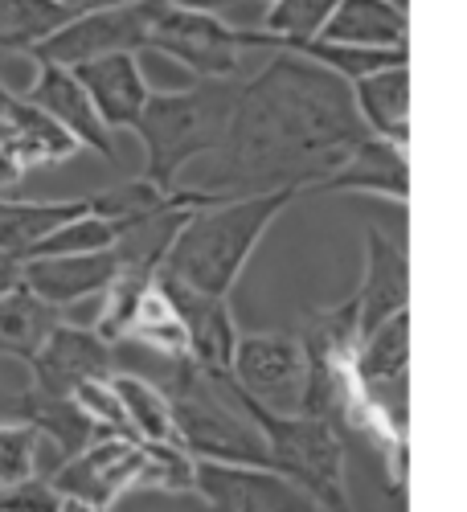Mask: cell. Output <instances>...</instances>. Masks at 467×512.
Instances as JSON below:
<instances>
[{
    "label": "cell",
    "mask_w": 467,
    "mask_h": 512,
    "mask_svg": "<svg viewBox=\"0 0 467 512\" xmlns=\"http://www.w3.org/2000/svg\"><path fill=\"white\" fill-rule=\"evenodd\" d=\"M369 136L353 91L332 70L275 50L271 62L238 82L226 140L214 152V193L316 189Z\"/></svg>",
    "instance_id": "1"
},
{
    "label": "cell",
    "mask_w": 467,
    "mask_h": 512,
    "mask_svg": "<svg viewBox=\"0 0 467 512\" xmlns=\"http://www.w3.org/2000/svg\"><path fill=\"white\" fill-rule=\"evenodd\" d=\"M291 201H295V189H271V193L226 197V201L193 209L173 234V242H168L160 271L197 291L230 295L254 246L263 242L267 226Z\"/></svg>",
    "instance_id": "2"
},
{
    "label": "cell",
    "mask_w": 467,
    "mask_h": 512,
    "mask_svg": "<svg viewBox=\"0 0 467 512\" xmlns=\"http://www.w3.org/2000/svg\"><path fill=\"white\" fill-rule=\"evenodd\" d=\"M164 398L173 410L177 443L193 459H218V463H246L271 472V447L263 431L246 414L230 369L209 373L189 357L173 361V377L164 381Z\"/></svg>",
    "instance_id": "3"
},
{
    "label": "cell",
    "mask_w": 467,
    "mask_h": 512,
    "mask_svg": "<svg viewBox=\"0 0 467 512\" xmlns=\"http://www.w3.org/2000/svg\"><path fill=\"white\" fill-rule=\"evenodd\" d=\"M234 99H238V78H197V87L173 95L152 91L132 123L144 144V181L156 185L160 193H173L177 173L189 160L218 152L230 127Z\"/></svg>",
    "instance_id": "4"
},
{
    "label": "cell",
    "mask_w": 467,
    "mask_h": 512,
    "mask_svg": "<svg viewBox=\"0 0 467 512\" xmlns=\"http://www.w3.org/2000/svg\"><path fill=\"white\" fill-rule=\"evenodd\" d=\"M238 398L271 447V472L291 480L316 508L353 512L349 484H345V443H341V431H336L332 422H324L316 414H295V418L267 414L242 390H238Z\"/></svg>",
    "instance_id": "5"
},
{
    "label": "cell",
    "mask_w": 467,
    "mask_h": 512,
    "mask_svg": "<svg viewBox=\"0 0 467 512\" xmlns=\"http://www.w3.org/2000/svg\"><path fill=\"white\" fill-rule=\"evenodd\" d=\"M234 386L267 414H308V381L312 365L295 332H250L238 336L230 357Z\"/></svg>",
    "instance_id": "6"
},
{
    "label": "cell",
    "mask_w": 467,
    "mask_h": 512,
    "mask_svg": "<svg viewBox=\"0 0 467 512\" xmlns=\"http://www.w3.org/2000/svg\"><path fill=\"white\" fill-rule=\"evenodd\" d=\"M148 50L189 66L197 78H234L246 50H271L263 29H234L214 13H189L164 5L148 29Z\"/></svg>",
    "instance_id": "7"
},
{
    "label": "cell",
    "mask_w": 467,
    "mask_h": 512,
    "mask_svg": "<svg viewBox=\"0 0 467 512\" xmlns=\"http://www.w3.org/2000/svg\"><path fill=\"white\" fill-rule=\"evenodd\" d=\"M160 9H164V0H123V5H111V9L70 17L58 33H50L41 46H33L29 58L74 70L82 62H95L107 54H140L148 50V29L160 17Z\"/></svg>",
    "instance_id": "8"
},
{
    "label": "cell",
    "mask_w": 467,
    "mask_h": 512,
    "mask_svg": "<svg viewBox=\"0 0 467 512\" xmlns=\"http://www.w3.org/2000/svg\"><path fill=\"white\" fill-rule=\"evenodd\" d=\"M193 492L209 500V512H316V504L267 467L193 459Z\"/></svg>",
    "instance_id": "9"
},
{
    "label": "cell",
    "mask_w": 467,
    "mask_h": 512,
    "mask_svg": "<svg viewBox=\"0 0 467 512\" xmlns=\"http://www.w3.org/2000/svg\"><path fill=\"white\" fill-rule=\"evenodd\" d=\"M144 459H148V447L140 439L103 435V439H91L78 455H70L54 472L50 488L58 496H70V500L111 508L123 488H132L140 480Z\"/></svg>",
    "instance_id": "10"
},
{
    "label": "cell",
    "mask_w": 467,
    "mask_h": 512,
    "mask_svg": "<svg viewBox=\"0 0 467 512\" xmlns=\"http://www.w3.org/2000/svg\"><path fill=\"white\" fill-rule=\"evenodd\" d=\"M156 287L164 291V300L173 304V312L185 328L189 361L209 369V373L230 369V357H234V345H238V324L230 316V295L197 291V287L164 275V271H156Z\"/></svg>",
    "instance_id": "11"
},
{
    "label": "cell",
    "mask_w": 467,
    "mask_h": 512,
    "mask_svg": "<svg viewBox=\"0 0 467 512\" xmlns=\"http://www.w3.org/2000/svg\"><path fill=\"white\" fill-rule=\"evenodd\" d=\"M115 345L78 324H54V332L41 340V349L29 357L33 390L41 394H70L87 377H111Z\"/></svg>",
    "instance_id": "12"
},
{
    "label": "cell",
    "mask_w": 467,
    "mask_h": 512,
    "mask_svg": "<svg viewBox=\"0 0 467 512\" xmlns=\"http://www.w3.org/2000/svg\"><path fill=\"white\" fill-rule=\"evenodd\" d=\"M25 103H33L37 111H46L66 136H74L78 148H87L103 160H115V140L103 127V119L95 115L82 82L66 70V66H46L37 62V78L29 82V91L21 95Z\"/></svg>",
    "instance_id": "13"
},
{
    "label": "cell",
    "mask_w": 467,
    "mask_h": 512,
    "mask_svg": "<svg viewBox=\"0 0 467 512\" xmlns=\"http://www.w3.org/2000/svg\"><path fill=\"white\" fill-rule=\"evenodd\" d=\"M353 300H357V336H369L381 320L410 308L406 250L398 242H390L381 230H369V238H365V279Z\"/></svg>",
    "instance_id": "14"
},
{
    "label": "cell",
    "mask_w": 467,
    "mask_h": 512,
    "mask_svg": "<svg viewBox=\"0 0 467 512\" xmlns=\"http://www.w3.org/2000/svg\"><path fill=\"white\" fill-rule=\"evenodd\" d=\"M119 271V254L99 250V254H62V259H21V283L46 300L50 308H66L74 300L99 295Z\"/></svg>",
    "instance_id": "15"
},
{
    "label": "cell",
    "mask_w": 467,
    "mask_h": 512,
    "mask_svg": "<svg viewBox=\"0 0 467 512\" xmlns=\"http://www.w3.org/2000/svg\"><path fill=\"white\" fill-rule=\"evenodd\" d=\"M82 91H87L95 115L103 119L107 132H115V127H132L136 115L144 111L148 103V82L140 74V62L136 54H107V58H95V62H82L70 70Z\"/></svg>",
    "instance_id": "16"
},
{
    "label": "cell",
    "mask_w": 467,
    "mask_h": 512,
    "mask_svg": "<svg viewBox=\"0 0 467 512\" xmlns=\"http://www.w3.org/2000/svg\"><path fill=\"white\" fill-rule=\"evenodd\" d=\"M345 189H365V193H381L390 201L410 197V164H406V148L381 140V136H365L353 156L336 168L328 181H320L312 193H345Z\"/></svg>",
    "instance_id": "17"
},
{
    "label": "cell",
    "mask_w": 467,
    "mask_h": 512,
    "mask_svg": "<svg viewBox=\"0 0 467 512\" xmlns=\"http://www.w3.org/2000/svg\"><path fill=\"white\" fill-rule=\"evenodd\" d=\"M406 9L394 0H341L324 21L316 41L336 46H365V50H406Z\"/></svg>",
    "instance_id": "18"
},
{
    "label": "cell",
    "mask_w": 467,
    "mask_h": 512,
    "mask_svg": "<svg viewBox=\"0 0 467 512\" xmlns=\"http://www.w3.org/2000/svg\"><path fill=\"white\" fill-rule=\"evenodd\" d=\"M353 107L361 123L369 127V136H381L398 148L410 140V66H386L377 74H365L349 82Z\"/></svg>",
    "instance_id": "19"
},
{
    "label": "cell",
    "mask_w": 467,
    "mask_h": 512,
    "mask_svg": "<svg viewBox=\"0 0 467 512\" xmlns=\"http://www.w3.org/2000/svg\"><path fill=\"white\" fill-rule=\"evenodd\" d=\"M91 213V193L87 197H70V201H17V197H0V250L13 254L21 263L25 254L46 238L54 226L82 218Z\"/></svg>",
    "instance_id": "20"
},
{
    "label": "cell",
    "mask_w": 467,
    "mask_h": 512,
    "mask_svg": "<svg viewBox=\"0 0 467 512\" xmlns=\"http://www.w3.org/2000/svg\"><path fill=\"white\" fill-rule=\"evenodd\" d=\"M0 140H9L29 168H41V164H62L70 156H78L82 148L74 144V136H66L62 127L46 115V111H37L33 103H25L21 95H9V107H5V136Z\"/></svg>",
    "instance_id": "21"
},
{
    "label": "cell",
    "mask_w": 467,
    "mask_h": 512,
    "mask_svg": "<svg viewBox=\"0 0 467 512\" xmlns=\"http://www.w3.org/2000/svg\"><path fill=\"white\" fill-rule=\"evenodd\" d=\"M17 414H21V422L33 426L41 439H50L62 459L78 455L82 447L95 439V426L78 414L70 394H41V390L29 386V394L17 398Z\"/></svg>",
    "instance_id": "22"
},
{
    "label": "cell",
    "mask_w": 467,
    "mask_h": 512,
    "mask_svg": "<svg viewBox=\"0 0 467 512\" xmlns=\"http://www.w3.org/2000/svg\"><path fill=\"white\" fill-rule=\"evenodd\" d=\"M54 324H62L58 308L37 300L21 279L0 295V349H9L13 357L29 361L41 349V340L54 332Z\"/></svg>",
    "instance_id": "23"
},
{
    "label": "cell",
    "mask_w": 467,
    "mask_h": 512,
    "mask_svg": "<svg viewBox=\"0 0 467 512\" xmlns=\"http://www.w3.org/2000/svg\"><path fill=\"white\" fill-rule=\"evenodd\" d=\"M111 386L123 402L127 426H132V435L140 443H177L173 410H168V398H164V390L156 386V381L136 377V373H111Z\"/></svg>",
    "instance_id": "24"
},
{
    "label": "cell",
    "mask_w": 467,
    "mask_h": 512,
    "mask_svg": "<svg viewBox=\"0 0 467 512\" xmlns=\"http://www.w3.org/2000/svg\"><path fill=\"white\" fill-rule=\"evenodd\" d=\"M70 21L62 0H0V50L29 54Z\"/></svg>",
    "instance_id": "25"
},
{
    "label": "cell",
    "mask_w": 467,
    "mask_h": 512,
    "mask_svg": "<svg viewBox=\"0 0 467 512\" xmlns=\"http://www.w3.org/2000/svg\"><path fill=\"white\" fill-rule=\"evenodd\" d=\"M160 267H148V263H119L115 279L103 287V312H99V324L95 332L107 340V345H119L132 332V320H136V308L144 300V291L152 287Z\"/></svg>",
    "instance_id": "26"
},
{
    "label": "cell",
    "mask_w": 467,
    "mask_h": 512,
    "mask_svg": "<svg viewBox=\"0 0 467 512\" xmlns=\"http://www.w3.org/2000/svg\"><path fill=\"white\" fill-rule=\"evenodd\" d=\"M132 222H111L99 218V213H82V218H70L62 226H54L46 238H41L25 259H62V254H99L111 250L119 242V234Z\"/></svg>",
    "instance_id": "27"
},
{
    "label": "cell",
    "mask_w": 467,
    "mask_h": 512,
    "mask_svg": "<svg viewBox=\"0 0 467 512\" xmlns=\"http://www.w3.org/2000/svg\"><path fill=\"white\" fill-rule=\"evenodd\" d=\"M341 0H271V9L263 13V33L271 37V50H295L304 41H316L324 21Z\"/></svg>",
    "instance_id": "28"
},
{
    "label": "cell",
    "mask_w": 467,
    "mask_h": 512,
    "mask_svg": "<svg viewBox=\"0 0 467 512\" xmlns=\"http://www.w3.org/2000/svg\"><path fill=\"white\" fill-rule=\"evenodd\" d=\"M287 54H300L345 82H357L386 66H406V50H365V46H336V41H304V46H295Z\"/></svg>",
    "instance_id": "29"
},
{
    "label": "cell",
    "mask_w": 467,
    "mask_h": 512,
    "mask_svg": "<svg viewBox=\"0 0 467 512\" xmlns=\"http://www.w3.org/2000/svg\"><path fill=\"white\" fill-rule=\"evenodd\" d=\"M127 336L140 340V345H148V349H156V353H164V357H173V361L189 357L185 328H181L173 304L164 300V291L156 287V279H152V287L144 291V300H140V308H136V320H132V332H127Z\"/></svg>",
    "instance_id": "30"
},
{
    "label": "cell",
    "mask_w": 467,
    "mask_h": 512,
    "mask_svg": "<svg viewBox=\"0 0 467 512\" xmlns=\"http://www.w3.org/2000/svg\"><path fill=\"white\" fill-rule=\"evenodd\" d=\"M70 402L78 406V414L87 418L95 431L136 439L132 426H127V414H123V402H119V394L111 386V377H87V381H78V386L70 390Z\"/></svg>",
    "instance_id": "31"
},
{
    "label": "cell",
    "mask_w": 467,
    "mask_h": 512,
    "mask_svg": "<svg viewBox=\"0 0 467 512\" xmlns=\"http://www.w3.org/2000/svg\"><path fill=\"white\" fill-rule=\"evenodd\" d=\"M148 459L136 488H156V492H193V455L177 443H144Z\"/></svg>",
    "instance_id": "32"
},
{
    "label": "cell",
    "mask_w": 467,
    "mask_h": 512,
    "mask_svg": "<svg viewBox=\"0 0 467 512\" xmlns=\"http://www.w3.org/2000/svg\"><path fill=\"white\" fill-rule=\"evenodd\" d=\"M37 447H41V435L33 431L29 422L0 426V484L33 480V472H37Z\"/></svg>",
    "instance_id": "33"
},
{
    "label": "cell",
    "mask_w": 467,
    "mask_h": 512,
    "mask_svg": "<svg viewBox=\"0 0 467 512\" xmlns=\"http://www.w3.org/2000/svg\"><path fill=\"white\" fill-rule=\"evenodd\" d=\"M62 496L50 488V480H21L0 484V512H58Z\"/></svg>",
    "instance_id": "34"
},
{
    "label": "cell",
    "mask_w": 467,
    "mask_h": 512,
    "mask_svg": "<svg viewBox=\"0 0 467 512\" xmlns=\"http://www.w3.org/2000/svg\"><path fill=\"white\" fill-rule=\"evenodd\" d=\"M25 173H29L25 156L9 140H0V197H5V189H17L25 181Z\"/></svg>",
    "instance_id": "35"
},
{
    "label": "cell",
    "mask_w": 467,
    "mask_h": 512,
    "mask_svg": "<svg viewBox=\"0 0 467 512\" xmlns=\"http://www.w3.org/2000/svg\"><path fill=\"white\" fill-rule=\"evenodd\" d=\"M164 5H173V9H189V13H226L234 0H164Z\"/></svg>",
    "instance_id": "36"
},
{
    "label": "cell",
    "mask_w": 467,
    "mask_h": 512,
    "mask_svg": "<svg viewBox=\"0 0 467 512\" xmlns=\"http://www.w3.org/2000/svg\"><path fill=\"white\" fill-rule=\"evenodd\" d=\"M17 279H21V263L13 259V254L0 250V295H5V291H9Z\"/></svg>",
    "instance_id": "37"
},
{
    "label": "cell",
    "mask_w": 467,
    "mask_h": 512,
    "mask_svg": "<svg viewBox=\"0 0 467 512\" xmlns=\"http://www.w3.org/2000/svg\"><path fill=\"white\" fill-rule=\"evenodd\" d=\"M70 17H82V13H95V9H111V5H123V0H62Z\"/></svg>",
    "instance_id": "38"
},
{
    "label": "cell",
    "mask_w": 467,
    "mask_h": 512,
    "mask_svg": "<svg viewBox=\"0 0 467 512\" xmlns=\"http://www.w3.org/2000/svg\"><path fill=\"white\" fill-rule=\"evenodd\" d=\"M58 512H107V508H95V504H87V500H70V496H62Z\"/></svg>",
    "instance_id": "39"
},
{
    "label": "cell",
    "mask_w": 467,
    "mask_h": 512,
    "mask_svg": "<svg viewBox=\"0 0 467 512\" xmlns=\"http://www.w3.org/2000/svg\"><path fill=\"white\" fill-rule=\"evenodd\" d=\"M5 107H9V91H5V82H0V136H5Z\"/></svg>",
    "instance_id": "40"
}]
</instances>
